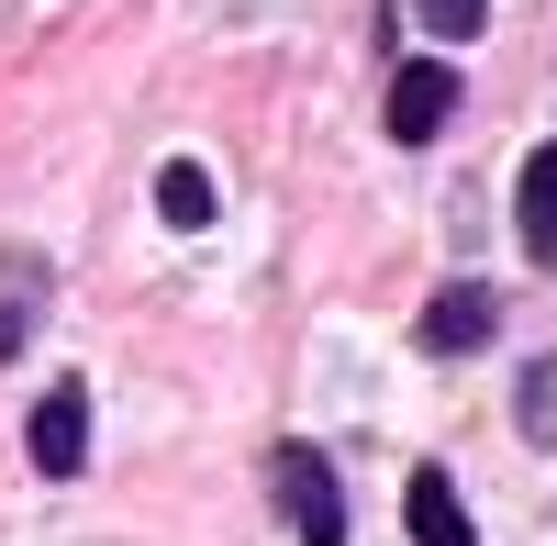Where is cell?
<instances>
[{
  "instance_id": "9c48e42d",
  "label": "cell",
  "mask_w": 557,
  "mask_h": 546,
  "mask_svg": "<svg viewBox=\"0 0 557 546\" xmlns=\"http://www.w3.org/2000/svg\"><path fill=\"white\" fill-rule=\"evenodd\" d=\"M412 12H424L435 34H480V23H491V0H412Z\"/></svg>"
},
{
  "instance_id": "30bf717a",
  "label": "cell",
  "mask_w": 557,
  "mask_h": 546,
  "mask_svg": "<svg viewBox=\"0 0 557 546\" xmlns=\"http://www.w3.org/2000/svg\"><path fill=\"white\" fill-rule=\"evenodd\" d=\"M524 424H535V435H557V369H535V380H524Z\"/></svg>"
},
{
  "instance_id": "ba28073f",
  "label": "cell",
  "mask_w": 557,
  "mask_h": 546,
  "mask_svg": "<svg viewBox=\"0 0 557 546\" xmlns=\"http://www.w3.org/2000/svg\"><path fill=\"white\" fill-rule=\"evenodd\" d=\"M157 212H168V223H178V235H201V223H212V178H201V167H190V157H178V167H168V178H157Z\"/></svg>"
},
{
  "instance_id": "52a82bcc",
  "label": "cell",
  "mask_w": 557,
  "mask_h": 546,
  "mask_svg": "<svg viewBox=\"0 0 557 546\" xmlns=\"http://www.w3.org/2000/svg\"><path fill=\"white\" fill-rule=\"evenodd\" d=\"M513 223H524V257L557 268V146L524 157V201H513Z\"/></svg>"
},
{
  "instance_id": "6da1fadb",
  "label": "cell",
  "mask_w": 557,
  "mask_h": 546,
  "mask_svg": "<svg viewBox=\"0 0 557 546\" xmlns=\"http://www.w3.org/2000/svg\"><path fill=\"white\" fill-rule=\"evenodd\" d=\"M268 491H278V524H290L301 546H346V491H335V469H323L312 446H278Z\"/></svg>"
},
{
  "instance_id": "5b68a950",
  "label": "cell",
  "mask_w": 557,
  "mask_h": 546,
  "mask_svg": "<svg viewBox=\"0 0 557 546\" xmlns=\"http://www.w3.org/2000/svg\"><path fill=\"white\" fill-rule=\"evenodd\" d=\"M34 312H45V257H0V357H23L34 346Z\"/></svg>"
},
{
  "instance_id": "3957f363",
  "label": "cell",
  "mask_w": 557,
  "mask_h": 546,
  "mask_svg": "<svg viewBox=\"0 0 557 546\" xmlns=\"http://www.w3.org/2000/svg\"><path fill=\"white\" fill-rule=\"evenodd\" d=\"M446 112H457V67L412 57V67L391 78V134H401V146H424V134H446Z\"/></svg>"
},
{
  "instance_id": "7a4b0ae2",
  "label": "cell",
  "mask_w": 557,
  "mask_h": 546,
  "mask_svg": "<svg viewBox=\"0 0 557 546\" xmlns=\"http://www.w3.org/2000/svg\"><path fill=\"white\" fill-rule=\"evenodd\" d=\"M23 446H34V469H45V480H78V458H89V390H78V380H57V390L34 401Z\"/></svg>"
},
{
  "instance_id": "8992f818",
  "label": "cell",
  "mask_w": 557,
  "mask_h": 546,
  "mask_svg": "<svg viewBox=\"0 0 557 546\" xmlns=\"http://www.w3.org/2000/svg\"><path fill=\"white\" fill-rule=\"evenodd\" d=\"M412 546H480V535H469V502H457L446 469H412Z\"/></svg>"
},
{
  "instance_id": "277c9868",
  "label": "cell",
  "mask_w": 557,
  "mask_h": 546,
  "mask_svg": "<svg viewBox=\"0 0 557 546\" xmlns=\"http://www.w3.org/2000/svg\"><path fill=\"white\" fill-rule=\"evenodd\" d=\"M502 335V301L491 290H435L424 301V357H480Z\"/></svg>"
}]
</instances>
